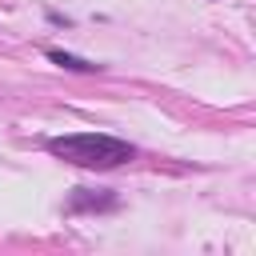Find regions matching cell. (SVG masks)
Returning <instances> with one entry per match:
<instances>
[{
	"instance_id": "6da1fadb",
	"label": "cell",
	"mask_w": 256,
	"mask_h": 256,
	"mask_svg": "<svg viewBox=\"0 0 256 256\" xmlns=\"http://www.w3.org/2000/svg\"><path fill=\"white\" fill-rule=\"evenodd\" d=\"M48 152L60 156V160H68V164H80V168H116V164L132 160V144H124L116 136H104V132L52 136Z\"/></svg>"
},
{
	"instance_id": "7a4b0ae2",
	"label": "cell",
	"mask_w": 256,
	"mask_h": 256,
	"mask_svg": "<svg viewBox=\"0 0 256 256\" xmlns=\"http://www.w3.org/2000/svg\"><path fill=\"white\" fill-rule=\"evenodd\" d=\"M48 56H52V64H64V68H76V72L96 68V64H88V60H80V56H72V52H48Z\"/></svg>"
}]
</instances>
